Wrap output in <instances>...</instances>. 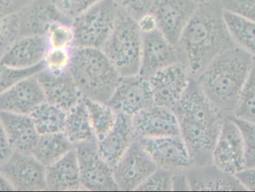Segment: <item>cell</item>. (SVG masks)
Here are the masks:
<instances>
[{"mask_svg":"<svg viewBox=\"0 0 255 192\" xmlns=\"http://www.w3.org/2000/svg\"><path fill=\"white\" fill-rule=\"evenodd\" d=\"M220 0L198 4L176 44L180 62L195 79L219 55L236 46Z\"/></svg>","mask_w":255,"mask_h":192,"instance_id":"6da1fadb","label":"cell"},{"mask_svg":"<svg viewBox=\"0 0 255 192\" xmlns=\"http://www.w3.org/2000/svg\"><path fill=\"white\" fill-rule=\"evenodd\" d=\"M180 136L188 149L192 166L212 163L214 146L225 116L192 79L182 97L172 106Z\"/></svg>","mask_w":255,"mask_h":192,"instance_id":"7a4b0ae2","label":"cell"},{"mask_svg":"<svg viewBox=\"0 0 255 192\" xmlns=\"http://www.w3.org/2000/svg\"><path fill=\"white\" fill-rule=\"evenodd\" d=\"M255 60L252 54L236 45L217 57L195 79L225 116L233 115Z\"/></svg>","mask_w":255,"mask_h":192,"instance_id":"3957f363","label":"cell"},{"mask_svg":"<svg viewBox=\"0 0 255 192\" xmlns=\"http://www.w3.org/2000/svg\"><path fill=\"white\" fill-rule=\"evenodd\" d=\"M83 98L107 103L121 76L98 48L73 47L69 68Z\"/></svg>","mask_w":255,"mask_h":192,"instance_id":"277c9868","label":"cell"},{"mask_svg":"<svg viewBox=\"0 0 255 192\" xmlns=\"http://www.w3.org/2000/svg\"><path fill=\"white\" fill-rule=\"evenodd\" d=\"M101 49L121 76L138 74L142 34L136 20L121 11L113 31Z\"/></svg>","mask_w":255,"mask_h":192,"instance_id":"5b68a950","label":"cell"},{"mask_svg":"<svg viewBox=\"0 0 255 192\" xmlns=\"http://www.w3.org/2000/svg\"><path fill=\"white\" fill-rule=\"evenodd\" d=\"M121 10L115 0H101L72 21L74 47L102 49L113 31Z\"/></svg>","mask_w":255,"mask_h":192,"instance_id":"8992f818","label":"cell"},{"mask_svg":"<svg viewBox=\"0 0 255 192\" xmlns=\"http://www.w3.org/2000/svg\"><path fill=\"white\" fill-rule=\"evenodd\" d=\"M79 165L82 190L91 192H118L113 168L100 156L97 141L78 144L74 147Z\"/></svg>","mask_w":255,"mask_h":192,"instance_id":"52a82bcc","label":"cell"},{"mask_svg":"<svg viewBox=\"0 0 255 192\" xmlns=\"http://www.w3.org/2000/svg\"><path fill=\"white\" fill-rule=\"evenodd\" d=\"M0 175L13 191H46V167L31 154L13 151L0 166Z\"/></svg>","mask_w":255,"mask_h":192,"instance_id":"ba28073f","label":"cell"},{"mask_svg":"<svg viewBox=\"0 0 255 192\" xmlns=\"http://www.w3.org/2000/svg\"><path fill=\"white\" fill-rule=\"evenodd\" d=\"M157 169L155 163L136 139L113 168L114 178L119 191H136Z\"/></svg>","mask_w":255,"mask_h":192,"instance_id":"9c48e42d","label":"cell"},{"mask_svg":"<svg viewBox=\"0 0 255 192\" xmlns=\"http://www.w3.org/2000/svg\"><path fill=\"white\" fill-rule=\"evenodd\" d=\"M107 103L117 113L132 118L154 104L149 81L139 73L121 76Z\"/></svg>","mask_w":255,"mask_h":192,"instance_id":"30bf717a","label":"cell"},{"mask_svg":"<svg viewBox=\"0 0 255 192\" xmlns=\"http://www.w3.org/2000/svg\"><path fill=\"white\" fill-rule=\"evenodd\" d=\"M212 163L232 175L245 169L244 139L239 127L230 116L225 118L214 146Z\"/></svg>","mask_w":255,"mask_h":192,"instance_id":"8fae6325","label":"cell"},{"mask_svg":"<svg viewBox=\"0 0 255 192\" xmlns=\"http://www.w3.org/2000/svg\"><path fill=\"white\" fill-rule=\"evenodd\" d=\"M157 168L175 173L192 166L188 149L181 136L138 139Z\"/></svg>","mask_w":255,"mask_h":192,"instance_id":"7c38bea8","label":"cell"},{"mask_svg":"<svg viewBox=\"0 0 255 192\" xmlns=\"http://www.w3.org/2000/svg\"><path fill=\"white\" fill-rule=\"evenodd\" d=\"M191 79L188 70L180 61L153 75L148 81L154 104L171 109L182 97Z\"/></svg>","mask_w":255,"mask_h":192,"instance_id":"4fadbf2b","label":"cell"},{"mask_svg":"<svg viewBox=\"0 0 255 192\" xmlns=\"http://www.w3.org/2000/svg\"><path fill=\"white\" fill-rule=\"evenodd\" d=\"M179 62L176 46L159 29L142 34V51L139 74L149 79L162 69Z\"/></svg>","mask_w":255,"mask_h":192,"instance_id":"5bb4252c","label":"cell"},{"mask_svg":"<svg viewBox=\"0 0 255 192\" xmlns=\"http://www.w3.org/2000/svg\"><path fill=\"white\" fill-rule=\"evenodd\" d=\"M196 0H158L153 11L159 31L176 46L197 7Z\"/></svg>","mask_w":255,"mask_h":192,"instance_id":"9a60e30c","label":"cell"},{"mask_svg":"<svg viewBox=\"0 0 255 192\" xmlns=\"http://www.w3.org/2000/svg\"><path fill=\"white\" fill-rule=\"evenodd\" d=\"M131 120L137 139L180 136L178 119L170 108L153 104Z\"/></svg>","mask_w":255,"mask_h":192,"instance_id":"2e32d148","label":"cell"},{"mask_svg":"<svg viewBox=\"0 0 255 192\" xmlns=\"http://www.w3.org/2000/svg\"><path fill=\"white\" fill-rule=\"evenodd\" d=\"M35 76L43 90L45 101L66 112L82 101L83 97L69 70L55 73L43 69Z\"/></svg>","mask_w":255,"mask_h":192,"instance_id":"e0dca14e","label":"cell"},{"mask_svg":"<svg viewBox=\"0 0 255 192\" xmlns=\"http://www.w3.org/2000/svg\"><path fill=\"white\" fill-rule=\"evenodd\" d=\"M45 101L35 74L15 82L0 95V112L30 115Z\"/></svg>","mask_w":255,"mask_h":192,"instance_id":"ac0fdd59","label":"cell"},{"mask_svg":"<svg viewBox=\"0 0 255 192\" xmlns=\"http://www.w3.org/2000/svg\"><path fill=\"white\" fill-rule=\"evenodd\" d=\"M19 37L23 36H44L49 25L56 20L66 19L52 0H31L16 13Z\"/></svg>","mask_w":255,"mask_h":192,"instance_id":"d6986e66","label":"cell"},{"mask_svg":"<svg viewBox=\"0 0 255 192\" xmlns=\"http://www.w3.org/2000/svg\"><path fill=\"white\" fill-rule=\"evenodd\" d=\"M190 191L244 192L239 180L213 164L191 166L186 171Z\"/></svg>","mask_w":255,"mask_h":192,"instance_id":"ffe728a7","label":"cell"},{"mask_svg":"<svg viewBox=\"0 0 255 192\" xmlns=\"http://www.w3.org/2000/svg\"><path fill=\"white\" fill-rule=\"evenodd\" d=\"M46 49L44 36L19 37L3 54L0 61L10 68L27 70L41 64Z\"/></svg>","mask_w":255,"mask_h":192,"instance_id":"44dd1931","label":"cell"},{"mask_svg":"<svg viewBox=\"0 0 255 192\" xmlns=\"http://www.w3.org/2000/svg\"><path fill=\"white\" fill-rule=\"evenodd\" d=\"M136 139L131 118L118 114L115 127L97 141V148L102 158L114 168Z\"/></svg>","mask_w":255,"mask_h":192,"instance_id":"7402d4cb","label":"cell"},{"mask_svg":"<svg viewBox=\"0 0 255 192\" xmlns=\"http://www.w3.org/2000/svg\"><path fill=\"white\" fill-rule=\"evenodd\" d=\"M0 118L13 151L32 155L40 135L30 115L0 112Z\"/></svg>","mask_w":255,"mask_h":192,"instance_id":"603a6c76","label":"cell"},{"mask_svg":"<svg viewBox=\"0 0 255 192\" xmlns=\"http://www.w3.org/2000/svg\"><path fill=\"white\" fill-rule=\"evenodd\" d=\"M46 191L76 192L82 190L79 165L75 150L46 167Z\"/></svg>","mask_w":255,"mask_h":192,"instance_id":"cb8c5ba5","label":"cell"},{"mask_svg":"<svg viewBox=\"0 0 255 192\" xmlns=\"http://www.w3.org/2000/svg\"><path fill=\"white\" fill-rule=\"evenodd\" d=\"M73 149L74 145L64 133L41 135L37 139L32 155L43 166L48 167Z\"/></svg>","mask_w":255,"mask_h":192,"instance_id":"d4e9b609","label":"cell"},{"mask_svg":"<svg viewBox=\"0 0 255 192\" xmlns=\"http://www.w3.org/2000/svg\"><path fill=\"white\" fill-rule=\"evenodd\" d=\"M64 133L74 147L82 142L97 140L83 98L79 104L67 112Z\"/></svg>","mask_w":255,"mask_h":192,"instance_id":"484cf974","label":"cell"},{"mask_svg":"<svg viewBox=\"0 0 255 192\" xmlns=\"http://www.w3.org/2000/svg\"><path fill=\"white\" fill-rule=\"evenodd\" d=\"M67 112L44 101L30 115L37 133L41 135L64 133Z\"/></svg>","mask_w":255,"mask_h":192,"instance_id":"4316f807","label":"cell"},{"mask_svg":"<svg viewBox=\"0 0 255 192\" xmlns=\"http://www.w3.org/2000/svg\"><path fill=\"white\" fill-rule=\"evenodd\" d=\"M83 101L96 139L101 140L115 127L118 114L108 103L86 98Z\"/></svg>","mask_w":255,"mask_h":192,"instance_id":"83f0119b","label":"cell"},{"mask_svg":"<svg viewBox=\"0 0 255 192\" xmlns=\"http://www.w3.org/2000/svg\"><path fill=\"white\" fill-rule=\"evenodd\" d=\"M225 18L237 45L255 57V22L226 10Z\"/></svg>","mask_w":255,"mask_h":192,"instance_id":"f1b7e54d","label":"cell"},{"mask_svg":"<svg viewBox=\"0 0 255 192\" xmlns=\"http://www.w3.org/2000/svg\"><path fill=\"white\" fill-rule=\"evenodd\" d=\"M232 116L255 124V60Z\"/></svg>","mask_w":255,"mask_h":192,"instance_id":"f546056e","label":"cell"},{"mask_svg":"<svg viewBox=\"0 0 255 192\" xmlns=\"http://www.w3.org/2000/svg\"><path fill=\"white\" fill-rule=\"evenodd\" d=\"M47 47L71 49L75 46L74 29L71 22L56 20L52 22L44 34Z\"/></svg>","mask_w":255,"mask_h":192,"instance_id":"4dcf8cb0","label":"cell"},{"mask_svg":"<svg viewBox=\"0 0 255 192\" xmlns=\"http://www.w3.org/2000/svg\"><path fill=\"white\" fill-rule=\"evenodd\" d=\"M73 48L47 47L42 61L43 69L55 73L67 71L71 64Z\"/></svg>","mask_w":255,"mask_h":192,"instance_id":"1f68e13d","label":"cell"},{"mask_svg":"<svg viewBox=\"0 0 255 192\" xmlns=\"http://www.w3.org/2000/svg\"><path fill=\"white\" fill-rule=\"evenodd\" d=\"M136 192H172V172L157 168Z\"/></svg>","mask_w":255,"mask_h":192,"instance_id":"d6a6232c","label":"cell"},{"mask_svg":"<svg viewBox=\"0 0 255 192\" xmlns=\"http://www.w3.org/2000/svg\"><path fill=\"white\" fill-rule=\"evenodd\" d=\"M230 117L239 127L244 139L245 169L255 168V124Z\"/></svg>","mask_w":255,"mask_h":192,"instance_id":"836d02e7","label":"cell"},{"mask_svg":"<svg viewBox=\"0 0 255 192\" xmlns=\"http://www.w3.org/2000/svg\"><path fill=\"white\" fill-rule=\"evenodd\" d=\"M123 13L137 20L144 15L152 13L158 0H115Z\"/></svg>","mask_w":255,"mask_h":192,"instance_id":"e575fe53","label":"cell"},{"mask_svg":"<svg viewBox=\"0 0 255 192\" xmlns=\"http://www.w3.org/2000/svg\"><path fill=\"white\" fill-rule=\"evenodd\" d=\"M43 69L42 63L27 70H16L7 67L0 61V95L19 79L36 74Z\"/></svg>","mask_w":255,"mask_h":192,"instance_id":"d590c367","label":"cell"},{"mask_svg":"<svg viewBox=\"0 0 255 192\" xmlns=\"http://www.w3.org/2000/svg\"><path fill=\"white\" fill-rule=\"evenodd\" d=\"M19 37L17 16L10 15L0 19V58Z\"/></svg>","mask_w":255,"mask_h":192,"instance_id":"8d00e7d4","label":"cell"},{"mask_svg":"<svg viewBox=\"0 0 255 192\" xmlns=\"http://www.w3.org/2000/svg\"><path fill=\"white\" fill-rule=\"evenodd\" d=\"M101 0H52L61 14L70 21Z\"/></svg>","mask_w":255,"mask_h":192,"instance_id":"74e56055","label":"cell"},{"mask_svg":"<svg viewBox=\"0 0 255 192\" xmlns=\"http://www.w3.org/2000/svg\"><path fill=\"white\" fill-rule=\"evenodd\" d=\"M226 11L255 22V0H220Z\"/></svg>","mask_w":255,"mask_h":192,"instance_id":"f35d334b","label":"cell"},{"mask_svg":"<svg viewBox=\"0 0 255 192\" xmlns=\"http://www.w3.org/2000/svg\"><path fill=\"white\" fill-rule=\"evenodd\" d=\"M31 0H0V19L16 14Z\"/></svg>","mask_w":255,"mask_h":192,"instance_id":"ab89813d","label":"cell"},{"mask_svg":"<svg viewBox=\"0 0 255 192\" xmlns=\"http://www.w3.org/2000/svg\"><path fill=\"white\" fill-rule=\"evenodd\" d=\"M246 191L255 192V168L245 169L235 175Z\"/></svg>","mask_w":255,"mask_h":192,"instance_id":"60d3db41","label":"cell"},{"mask_svg":"<svg viewBox=\"0 0 255 192\" xmlns=\"http://www.w3.org/2000/svg\"><path fill=\"white\" fill-rule=\"evenodd\" d=\"M141 34H146L158 29L157 21L152 13L144 15L136 21Z\"/></svg>","mask_w":255,"mask_h":192,"instance_id":"b9f144b4","label":"cell"},{"mask_svg":"<svg viewBox=\"0 0 255 192\" xmlns=\"http://www.w3.org/2000/svg\"><path fill=\"white\" fill-rule=\"evenodd\" d=\"M13 153L10 148L0 118V166L9 158Z\"/></svg>","mask_w":255,"mask_h":192,"instance_id":"7bdbcfd3","label":"cell"},{"mask_svg":"<svg viewBox=\"0 0 255 192\" xmlns=\"http://www.w3.org/2000/svg\"><path fill=\"white\" fill-rule=\"evenodd\" d=\"M172 191H190L186 172L172 173Z\"/></svg>","mask_w":255,"mask_h":192,"instance_id":"ee69618b","label":"cell"},{"mask_svg":"<svg viewBox=\"0 0 255 192\" xmlns=\"http://www.w3.org/2000/svg\"><path fill=\"white\" fill-rule=\"evenodd\" d=\"M13 191L10 186L4 181V178L0 175V192H10Z\"/></svg>","mask_w":255,"mask_h":192,"instance_id":"f6af8a7d","label":"cell"},{"mask_svg":"<svg viewBox=\"0 0 255 192\" xmlns=\"http://www.w3.org/2000/svg\"><path fill=\"white\" fill-rule=\"evenodd\" d=\"M196 1H197L198 2H200V1H204V0H196Z\"/></svg>","mask_w":255,"mask_h":192,"instance_id":"bcb514c9","label":"cell"}]
</instances>
